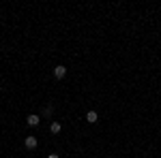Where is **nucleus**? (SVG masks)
Here are the masks:
<instances>
[{
  "instance_id": "1",
  "label": "nucleus",
  "mask_w": 161,
  "mask_h": 158,
  "mask_svg": "<svg viewBox=\"0 0 161 158\" xmlns=\"http://www.w3.org/2000/svg\"><path fill=\"white\" fill-rule=\"evenodd\" d=\"M26 124H28V126H39V124H41V115H37V113H30V115L26 118Z\"/></svg>"
},
{
  "instance_id": "2",
  "label": "nucleus",
  "mask_w": 161,
  "mask_h": 158,
  "mask_svg": "<svg viewBox=\"0 0 161 158\" xmlns=\"http://www.w3.org/2000/svg\"><path fill=\"white\" fill-rule=\"evenodd\" d=\"M24 145H26V150H35L37 147V137H26Z\"/></svg>"
},
{
  "instance_id": "3",
  "label": "nucleus",
  "mask_w": 161,
  "mask_h": 158,
  "mask_svg": "<svg viewBox=\"0 0 161 158\" xmlns=\"http://www.w3.org/2000/svg\"><path fill=\"white\" fill-rule=\"evenodd\" d=\"M64 75H67V69H64L62 64H58V66L54 69V77H56V79H62Z\"/></svg>"
},
{
  "instance_id": "4",
  "label": "nucleus",
  "mask_w": 161,
  "mask_h": 158,
  "mask_svg": "<svg viewBox=\"0 0 161 158\" xmlns=\"http://www.w3.org/2000/svg\"><path fill=\"white\" fill-rule=\"evenodd\" d=\"M60 130H62V124H60V122H52V124H50V133L52 135H58Z\"/></svg>"
},
{
  "instance_id": "5",
  "label": "nucleus",
  "mask_w": 161,
  "mask_h": 158,
  "mask_svg": "<svg viewBox=\"0 0 161 158\" xmlns=\"http://www.w3.org/2000/svg\"><path fill=\"white\" fill-rule=\"evenodd\" d=\"M86 122H90V124L99 122V115H97V111H88V113H86Z\"/></svg>"
},
{
  "instance_id": "6",
  "label": "nucleus",
  "mask_w": 161,
  "mask_h": 158,
  "mask_svg": "<svg viewBox=\"0 0 161 158\" xmlns=\"http://www.w3.org/2000/svg\"><path fill=\"white\" fill-rule=\"evenodd\" d=\"M52 113H54V109H52V105H50V107L43 109V118H52Z\"/></svg>"
},
{
  "instance_id": "7",
  "label": "nucleus",
  "mask_w": 161,
  "mask_h": 158,
  "mask_svg": "<svg viewBox=\"0 0 161 158\" xmlns=\"http://www.w3.org/2000/svg\"><path fill=\"white\" fill-rule=\"evenodd\" d=\"M47 158H60V156H58V154H50Z\"/></svg>"
}]
</instances>
